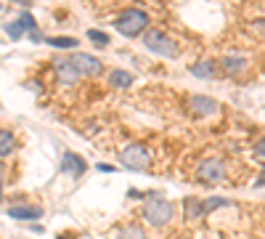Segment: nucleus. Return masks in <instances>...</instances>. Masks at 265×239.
Wrapping results in <instances>:
<instances>
[{
	"mask_svg": "<svg viewBox=\"0 0 265 239\" xmlns=\"http://www.w3.org/2000/svg\"><path fill=\"white\" fill-rule=\"evenodd\" d=\"M88 40H93L98 48H106V45H109V35L101 32V30H88Z\"/></svg>",
	"mask_w": 265,
	"mask_h": 239,
	"instance_id": "18",
	"label": "nucleus"
},
{
	"mask_svg": "<svg viewBox=\"0 0 265 239\" xmlns=\"http://www.w3.org/2000/svg\"><path fill=\"white\" fill-rule=\"evenodd\" d=\"M6 32H8V38H14V40H19L24 35V30L19 27V22H8L6 24Z\"/></svg>",
	"mask_w": 265,
	"mask_h": 239,
	"instance_id": "21",
	"label": "nucleus"
},
{
	"mask_svg": "<svg viewBox=\"0 0 265 239\" xmlns=\"http://www.w3.org/2000/svg\"><path fill=\"white\" fill-rule=\"evenodd\" d=\"M45 43L53 45V48H74V45H77L74 38H45Z\"/></svg>",
	"mask_w": 265,
	"mask_h": 239,
	"instance_id": "19",
	"label": "nucleus"
},
{
	"mask_svg": "<svg viewBox=\"0 0 265 239\" xmlns=\"http://www.w3.org/2000/svg\"><path fill=\"white\" fill-rule=\"evenodd\" d=\"M0 197H3V170H0Z\"/></svg>",
	"mask_w": 265,
	"mask_h": 239,
	"instance_id": "24",
	"label": "nucleus"
},
{
	"mask_svg": "<svg viewBox=\"0 0 265 239\" xmlns=\"http://www.w3.org/2000/svg\"><path fill=\"white\" fill-rule=\"evenodd\" d=\"M0 8H3V6H0Z\"/></svg>",
	"mask_w": 265,
	"mask_h": 239,
	"instance_id": "26",
	"label": "nucleus"
},
{
	"mask_svg": "<svg viewBox=\"0 0 265 239\" xmlns=\"http://www.w3.org/2000/svg\"><path fill=\"white\" fill-rule=\"evenodd\" d=\"M183 207H186V218H188V220L202 215V202L194 199V197H191V199H186V202H183Z\"/></svg>",
	"mask_w": 265,
	"mask_h": 239,
	"instance_id": "17",
	"label": "nucleus"
},
{
	"mask_svg": "<svg viewBox=\"0 0 265 239\" xmlns=\"http://www.w3.org/2000/svg\"><path fill=\"white\" fill-rule=\"evenodd\" d=\"M233 202L231 199H223V197H215V199H204L202 202V215H207L210 210H215V207H231Z\"/></svg>",
	"mask_w": 265,
	"mask_h": 239,
	"instance_id": "16",
	"label": "nucleus"
},
{
	"mask_svg": "<svg viewBox=\"0 0 265 239\" xmlns=\"http://www.w3.org/2000/svg\"><path fill=\"white\" fill-rule=\"evenodd\" d=\"M96 168H98V173H114V165H106V162H98Z\"/></svg>",
	"mask_w": 265,
	"mask_h": 239,
	"instance_id": "22",
	"label": "nucleus"
},
{
	"mask_svg": "<svg viewBox=\"0 0 265 239\" xmlns=\"http://www.w3.org/2000/svg\"><path fill=\"white\" fill-rule=\"evenodd\" d=\"M119 162L125 165V168L144 170V168H149V162H151V152L146 149L144 144H127L125 149L119 152Z\"/></svg>",
	"mask_w": 265,
	"mask_h": 239,
	"instance_id": "4",
	"label": "nucleus"
},
{
	"mask_svg": "<svg viewBox=\"0 0 265 239\" xmlns=\"http://www.w3.org/2000/svg\"><path fill=\"white\" fill-rule=\"evenodd\" d=\"M144 218L151 226H165V223H170V218H173V205H170L165 197H159L157 191H151V197L146 199Z\"/></svg>",
	"mask_w": 265,
	"mask_h": 239,
	"instance_id": "1",
	"label": "nucleus"
},
{
	"mask_svg": "<svg viewBox=\"0 0 265 239\" xmlns=\"http://www.w3.org/2000/svg\"><path fill=\"white\" fill-rule=\"evenodd\" d=\"M262 149H265V141H257V149H254V152H257V160H260V162H262V157H265Z\"/></svg>",
	"mask_w": 265,
	"mask_h": 239,
	"instance_id": "23",
	"label": "nucleus"
},
{
	"mask_svg": "<svg viewBox=\"0 0 265 239\" xmlns=\"http://www.w3.org/2000/svg\"><path fill=\"white\" fill-rule=\"evenodd\" d=\"M61 170L69 173V176H82L85 170H88V165H85V160L80 157V154L74 152H66L64 160H61Z\"/></svg>",
	"mask_w": 265,
	"mask_h": 239,
	"instance_id": "7",
	"label": "nucleus"
},
{
	"mask_svg": "<svg viewBox=\"0 0 265 239\" xmlns=\"http://www.w3.org/2000/svg\"><path fill=\"white\" fill-rule=\"evenodd\" d=\"M56 72H59V77H61V82H64L66 88H72L74 82L80 80L77 69L72 67V61H56Z\"/></svg>",
	"mask_w": 265,
	"mask_h": 239,
	"instance_id": "9",
	"label": "nucleus"
},
{
	"mask_svg": "<svg viewBox=\"0 0 265 239\" xmlns=\"http://www.w3.org/2000/svg\"><path fill=\"white\" fill-rule=\"evenodd\" d=\"M19 27H22V30L27 32V35H30V38L35 40V43H40L43 40V35L40 32H37V27H35V19H32V14H22V19H19Z\"/></svg>",
	"mask_w": 265,
	"mask_h": 239,
	"instance_id": "13",
	"label": "nucleus"
},
{
	"mask_svg": "<svg viewBox=\"0 0 265 239\" xmlns=\"http://www.w3.org/2000/svg\"><path fill=\"white\" fill-rule=\"evenodd\" d=\"M191 75L202 77V80H212L217 75V64L215 61H199V64H194V67H191Z\"/></svg>",
	"mask_w": 265,
	"mask_h": 239,
	"instance_id": "12",
	"label": "nucleus"
},
{
	"mask_svg": "<svg viewBox=\"0 0 265 239\" xmlns=\"http://www.w3.org/2000/svg\"><path fill=\"white\" fill-rule=\"evenodd\" d=\"M188 106H191L196 114H212L217 109V101L207 98V96H191V104H188Z\"/></svg>",
	"mask_w": 265,
	"mask_h": 239,
	"instance_id": "10",
	"label": "nucleus"
},
{
	"mask_svg": "<svg viewBox=\"0 0 265 239\" xmlns=\"http://www.w3.org/2000/svg\"><path fill=\"white\" fill-rule=\"evenodd\" d=\"M109 85L111 88H130L132 75L130 72H122V69H114V72H109Z\"/></svg>",
	"mask_w": 265,
	"mask_h": 239,
	"instance_id": "14",
	"label": "nucleus"
},
{
	"mask_svg": "<svg viewBox=\"0 0 265 239\" xmlns=\"http://www.w3.org/2000/svg\"><path fill=\"white\" fill-rule=\"evenodd\" d=\"M16 149V139L11 131H0V157H6V154H11Z\"/></svg>",
	"mask_w": 265,
	"mask_h": 239,
	"instance_id": "15",
	"label": "nucleus"
},
{
	"mask_svg": "<svg viewBox=\"0 0 265 239\" xmlns=\"http://www.w3.org/2000/svg\"><path fill=\"white\" fill-rule=\"evenodd\" d=\"M8 215L16 218V220H37V218H43V210L40 207H8Z\"/></svg>",
	"mask_w": 265,
	"mask_h": 239,
	"instance_id": "11",
	"label": "nucleus"
},
{
	"mask_svg": "<svg viewBox=\"0 0 265 239\" xmlns=\"http://www.w3.org/2000/svg\"><path fill=\"white\" fill-rule=\"evenodd\" d=\"M119 236H125V239H146V231L141 226H127V228H122Z\"/></svg>",
	"mask_w": 265,
	"mask_h": 239,
	"instance_id": "20",
	"label": "nucleus"
},
{
	"mask_svg": "<svg viewBox=\"0 0 265 239\" xmlns=\"http://www.w3.org/2000/svg\"><path fill=\"white\" fill-rule=\"evenodd\" d=\"M247 64H249L247 59L236 53V56H225V59L220 61V67H223V72H225V75H241V72L247 69Z\"/></svg>",
	"mask_w": 265,
	"mask_h": 239,
	"instance_id": "8",
	"label": "nucleus"
},
{
	"mask_svg": "<svg viewBox=\"0 0 265 239\" xmlns=\"http://www.w3.org/2000/svg\"><path fill=\"white\" fill-rule=\"evenodd\" d=\"M69 61H72V67L77 69L80 77H96L101 72V67H103V64L96 56H90V53H74Z\"/></svg>",
	"mask_w": 265,
	"mask_h": 239,
	"instance_id": "6",
	"label": "nucleus"
},
{
	"mask_svg": "<svg viewBox=\"0 0 265 239\" xmlns=\"http://www.w3.org/2000/svg\"><path fill=\"white\" fill-rule=\"evenodd\" d=\"M196 178L204 183H220L225 178V165L220 157H207L196 165Z\"/></svg>",
	"mask_w": 265,
	"mask_h": 239,
	"instance_id": "5",
	"label": "nucleus"
},
{
	"mask_svg": "<svg viewBox=\"0 0 265 239\" xmlns=\"http://www.w3.org/2000/svg\"><path fill=\"white\" fill-rule=\"evenodd\" d=\"M59 239H66V236H59Z\"/></svg>",
	"mask_w": 265,
	"mask_h": 239,
	"instance_id": "25",
	"label": "nucleus"
},
{
	"mask_svg": "<svg viewBox=\"0 0 265 239\" xmlns=\"http://www.w3.org/2000/svg\"><path fill=\"white\" fill-rule=\"evenodd\" d=\"M146 24H149V14L141 11V8H127V11L114 22L117 32H119V35H127V38H136V35H141V32L146 30Z\"/></svg>",
	"mask_w": 265,
	"mask_h": 239,
	"instance_id": "2",
	"label": "nucleus"
},
{
	"mask_svg": "<svg viewBox=\"0 0 265 239\" xmlns=\"http://www.w3.org/2000/svg\"><path fill=\"white\" fill-rule=\"evenodd\" d=\"M144 45H146L151 53H157V56H167V59H175V56H178L175 40L167 38V35L159 32V30H149L146 38H144Z\"/></svg>",
	"mask_w": 265,
	"mask_h": 239,
	"instance_id": "3",
	"label": "nucleus"
}]
</instances>
